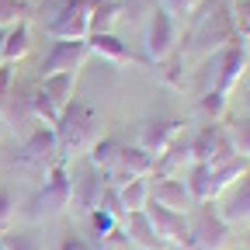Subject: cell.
<instances>
[{"instance_id":"7402d4cb","label":"cell","mask_w":250,"mask_h":250,"mask_svg":"<svg viewBox=\"0 0 250 250\" xmlns=\"http://www.w3.org/2000/svg\"><path fill=\"white\" fill-rule=\"evenodd\" d=\"M233 149L240 156H250V115H240V118H229V125H223Z\"/></svg>"},{"instance_id":"e575fe53","label":"cell","mask_w":250,"mask_h":250,"mask_svg":"<svg viewBox=\"0 0 250 250\" xmlns=\"http://www.w3.org/2000/svg\"><path fill=\"white\" fill-rule=\"evenodd\" d=\"M0 250H4V243H0Z\"/></svg>"},{"instance_id":"f1b7e54d","label":"cell","mask_w":250,"mask_h":250,"mask_svg":"<svg viewBox=\"0 0 250 250\" xmlns=\"http://www.w3.org/2000/svg\"><path fill=\"white\" fill-rule=\"evenodd\" d=\"M59 250H98V247H94L87 236H80V233H73V229H70L66 236L59 240Z\"/></svg>"},{"instance_id":"ac0fdd59","label":"cell","mask_w":250,"mask_h":250,"mask_svg":"<svg viewBox=\"0 0 250 250\" xmlns=\"http://www.w3.org/2000/svg\"><path fill=\"white\" fill-rule=\"evenodd\" d=\"M191 202H212V167L208 164H188V174L181 177Z\"/></svg>"},{"instance_id":"52a82bcc","label":"cell","mask_w":250,"mask_h":250,"mask_svg":"<svg viewBox=\"0 0 250 250\" xmlns=\"http://www.w3.org/2000/svg\"><path fill=\"white\" fill-rule=\"evenodd\" d=\"M143 212L149 215L153 229L164 236L167 247H188V215H184V212H174V208H167V205H160V202H153V198L146 202Z\"/></svg>"},{"instance_id":"83f0119b","label":"cell","mask_w":250,"mask_h":250,"mask_svg":"<svg viewBox=\"0 0 250 250\" xmlns=\"http://www.w3.org/2000/svg\"><path fill=\"white\" fill-rule=\"evenodd\" d=\"M14 215V195H11V188L0 181V229L7 226V219Z\"/></svg>"},{"instance_id":"484cf974","label":"cell","mask_w":250,"mask_h":250,"mask_svg":"<svg viewBox=\"0 0 250 250\" xmlns=\"http://www.w3.org/2000/svg\"><path fill=\"white\" fill-rule=\"evenodd\" d=\"M24 0H0V24H18L21 18H24Z\"/></svg>"},{"instance_id":"277c9868","label":"cell","mask_w":250,"mask_h":250,"mask_svg":"<svg viewBox=\"0 0 250 250\" xmlns=\"http://www.w3.org/2000/svg\"><path fill=\"white\" fill-rule=\"evenodd\" d=\"M18 160H21L24 167H31V170H42V174L52 170V167L62 160L52 125H39V129L24 139V146H21V153H18Z\"/></svg>"},{"instance_id":"4dcf8cb0","label":"cell","mask_w":250,"mask_h":250,"mask_svg":"<svg viewBox=\"0 0 250 250\" xmlns=\"http://www.w3.org/2000/svg\"><path fill=\"white\" fill-rule=\"evenodd\" d=\"M4 35H7V28L0 24V56H4Z\"/></svg>"},{"instance_id":"cb8c5ba5","label":"cell","mask_w":250,"mask_h":250,"mask_svg":"<svg viewBox=\"0 0 250 250\" xmlns=\"http://www.w3.org/2000/svg\"><path fill=\"white\" fill-rule=\"evenodd\" d=\"M202 115H208L212 122H223L226 118V94H219V90H205V98H202Z\"/></svg>"},{"instance_id":"ffe728a7","label":"cell","mask_w":250,"mask_h":250,"mask_svg":"<svg viewBox=\"0 0 250 250\" xmlns=\"http://www.w3.org/2000/svg\"><path fill=\"white\" fill-rule=\"evenodd\" d=\"M118 198H122V205H125V215L146 208V202H149V181H146V177H125V181L118 184Z\"/></svg>"},{"instance_id":"d6986e66","label":"cell","mask_w":250,"mask_h":250,"mask_svg":"<svg viewBox=\"0 0 250 250\" xmlns=\"http://www.w3.org/2000/svg\"><path fill=\"white\" fill-rule=\"evenodd\" d=\"M87 49L98 52V56H104V59H111V62H136V56L125 49V45L111 35V31H94L90 42H87Z\"/></svg>"},{"instance_id":"836d02e7","label":"cell","mask_w":250,"mask_h":250,"mask_svg":"<svg viewBox=\"0 0 250 250\" xmlns=\"http://www.w3.org/2000/svg\"><path fill=\"white\" fill-rule=\"evenodd\" d=\"M129 250H139V247H129Z\"/></svg>"},{"instance_id":"e0dca14e","label":"cell","mask_w":250,"mask_h":250,"mask_svg":"<svg viewBox=\"0 0 250 250\" xmlns=\"http://www.w3.org/2000/svg\"><path fill=\"white\" fill-rule=\"evenodd\" d=\"M118 149H122V143H118L115 136H101V139H94V143H90L87 164H94L104 177H111V170L118 167Z\"/></svg>"},{"instance_id":"30bf717a","label":"cell","mask_w":250,"mask_h":250,"mask_svg":"<svg viewBox=\"0 0 250 250\" xmlns=\"http://www.w3.org/2000/svg\"><path fill=\"white\" fill-rule=\"evenodd\" d=\"M247 59H250V52H247L243 45H229V49H223V56H219V70L212 73V80H215L212 90L229 94V90L240 83V77L247 73Z\"/></svg>"},{"instance_id":"7a4b0ae2","label":"cell","mask_w":250,"mask_h":250,"mask_svg":"<svg viewBox=\"0 0 250 250\" xmlns=\"http://www.w3.org/2000/svg\"><path fill=\"white\" fill-rule=\"evenodd\" d=\"M66 208H70V170H66V160H59L49 170L45 184L28 198L24 215L28 219H49V215H59Z\"/></svg>"},{"instance_id":"8fae6325","label":"cell","mask_w":250,"mask_h":250,"mask_svg":"<svg viewBox=\"0 0 250 250\" xmlns=\"http://www.w3.org/2000/svg\"><path fill=\"white\" fill-rule=\"evenodd\" d=\"M174 42H177V31H174L170 14H167V11H156L153 21H149V31H146L149 59H153V62H164L167 56H174Z\"/></svg>"},{"instance_id":"6da1fadb","label":"cell","mask_w":250,"mask_h":250,"mask_svg":"<svg viewBox=\"0 0 250 250\" xmlns=\"http://www.w3.org/2000/svg\"><path fill=\"white\" fill-rule=\"evenodd\" d=\"M52 132H56V143H59V156L66 160L70 153H77V149H83V146H90L98 139V111H94L87 101L73 98L59 111Z\"/></svg>"},{"instance_id":"9a60e30c","label":"cell","mask_w":250,"mask_h":250,"mask_svg":"<svg viewBox=\"0 0 250 250\" xmlns=\"http://www.w3.org/2000/svg\"><path fill=\"white\" fill-rule=\"evenodd\" d=\"M39 90L49 98V104L56 111H62L70 101H73V90H77V70H66V73H52V77H42Z\"/></svg>"},{"instance_id":"2e32d148","label":"cell","mask_w":250,"mask_h":250,"mask_svg":"<svg viewBox=\"0 0 250 250\" xmlns=\"http://www.w3.org/2000/svg\"><path fill=\"white\" fill-rule=\"evenodd\" d=\"M153 164H156V160H153V156H149L139 143H132V146L122 143V149H118V167H122L125 177H149V174H153ZM125 177H122V181H125ZM122 181H118V184H122Z\"/></svg>"},{"instance_id":"1f68e13d","label":"cell","mask_w":250,"mask_h":250,"mask_svg":"<svg viewBox=\"0 0 250 250\" xmlns=\"http://www.w3.org/2000/svg\"><path fill=\"white\" fill-rule=\"evenodd\" d=\"M177 7H191V0H177Z\"/></svg>"},{"instance_id":"3957f363","label":"cell","mask_w":250,"mask_h":250,"mask_svg":"<svg viewBox=\"0 0 250 250\" xmlns=\"http://www.w3.org/2000/svg\"><path fill=\"white\" fill-rule=\"evenodd\" d=\"M229 226L223 223L215 202H198V208L188 215V247L191 250H226Z\"/></svg>"},{"instance_id":"ba28073f","label":"cell","mask_w":250,"mask_h":250,"mask_svg":"<svg viewBox=\"0 0 250 250\" xmlns=\"http://www.w3.org/2000/svg\"><path fill=\"white\" fill-rule=\"evenodd\" d=\"M177 136H184V122L181 118H146L139 125V146L153 156H160Z\"/></svg>"},{"instance_id":"4fadbf2b","label":"cell","mask_w":250,"mask_h":250,"mask_svg":"<svg viewBox=\"0 0 250 250\" xmlns=\"http://www.w3.org/2000/svg\"><path fill=\"white\" fill-rule=\"evenodd\" d=\"M49 28H52V35H56V39H73V42H83V35L90 31V14H87L80 4L66 0V4H62V11L56 14V21H52Z\"/></svg>"},{"instance_id":"d4e9b609","label":"cell","mask_w":250,"mask_h":250,"mask_svg":"<svg viewBox=\"0 0 250 250\" xmlns=\"http://www.w3.org/2000/svg\"><path fill=\"white\" fill-rule=\"evenodd\" d=\"M98 208H104V212H111L118 223L125 219V205H122V198H118V184H104V191H101V202H98Z\"/></svg>"},{"instance_id":"5bb4252c","label":"cell","mask_w":250,"mask_h":250,"mask_svg":"<svg viewBox=\"0 0 250 250\" xmlns=\"http://www.w3.org/2000/svg\"><path fill=\"white\" fill-rule=\"evenodd\" d=\"M149 198L167 205V208H174V212H184L188 205H191V195H188V188H184L181 177H156L149 184Z\"/></svg>"},{"instance_id":"8992f818","label":"cell","mask_w":250,"mask_h":250,"mask_svg":"<svg viewBox=\"0 0 250 250\" xmlns=\"http://www.w3.org/2000/svg\"><path fill=\"white\" fill-rule=\"evenodd\" d=\"M215 208H219V215H223L226 226L250 223V167L243 170L240 181H233L226 191L215 198Z\"/></svg>"},{"instance_id":"d590c367","label":"cell","mask_w":250,"mask_h":250,"mask_svg":"<svg viewBox=\"0 0 250 250\" xmlns=\"http://www.w3.org/2000/svg\"><path fill=\"white\" fill-rule=\"evenodd\" d=\"M247 101H250V94H247Z\"/></svg>"},{"instance_id":"f546056e","label":"cell","mask_w":250,"mask_h":250,"mask_svg":"<svg viewBox=\"0 0 250 250\" xmlns=\"http://www.w3.org/2000/svg\"><path fill=\"white\" fill-rule=\"evenodd\" d=\"M236 28L250 39V0H236Z\"/></svg>"},{"instance_id":"9c48e42d","label":"cell","mask_w":250,"mask_h":250,"mask_svg":"<svg viewBox=\"0 0 250 250\" xmlns=\"http://www.w3.org/2000/svg\"><path fill=\"white\" fill-rule=\"evenodd\" d=\"M87 42H73V39H59L49 56L42 59V77H52V73H66V70H80L83 59H87Z\"/></svg>"},{"instance_id":"7c38bea8","label":"cell","mask_w":250,"mask_h":250,"mask_svg":"<svg viewBox=\"0 0 250 250\" xmlns=\"http://www.w3.org/2000/svg\"><path fill=\"white\" fill-rule=\"evenodd\" d=\"M122 229H125V236H129V247H139V250H167L164 236L153 229L149 215H146L143 208L125 215V219H122Z\"/></svg>"},{"instance_id":"4316f807","label":"cell","mask_w":250,"mask_h":250,"mask_svg":"<svg viewBox=\"0 0 250 250\" xmlns=\"http://www.w3.org/2000/svg\"><path fill=\"white\" fill-rule=\"evenodd\" d=\"M87 219H90V229H94V236H104L118 219L111 215V212H104V208H94V212H87Z\"/></svg>"},{"instance_id":"44dd1931","label":"cell","mask_w":250,"mask_h":250,"mask_svg":"<svg viewBox=\"0 0 250 250\" xmlns=\"http://www.w3.org/2000/svg\"><path fill=\"white\" fill-rule=\"evenodd\" d=\"M28 45H31V35H28V24L18 21L7 28V35H4V56H0V62H18L28 56Z\"/></svg>"},{"instance_id":"603a6c76","label":"cell","mask_w":250,"mask_h":250,"mask_svg":"<svg viewBox=\"0 0 250 250\" xmlns=\"http://www.w3.org/2000/svg\"><path fill=\"white\" fill-rule=\"evenodd\" d=\"M0 243H4V250H42V240L31 229H4Z\"/></svg>"},{"instance_id":"d6a6232c","label":"cell","mask_w":250,"mask_h":250,"mask_svg":"<svg viewBox=\"0 0 250 250\" xmlns=\"http://www.w3.org/2000/svg\"><path fill=\"white\" fill-rule=\"evenodd\" d=\"M0 125H4V108H0Z\"/></svg>"},{"instance_id":"5b68a950","label":"cell","mask_w":250,"mask_h":250,"mask_svg":"<svg viewBox=\"0 0 250 250\" xmlns=\"http://www.w3.org/2000/svg\"><path fill=\"white\" fill-rule=\"evenodd\" d=\"M104 184H108V177H104L98 167H94V164H83V167H80V174H77V177H70V202L77 205V212H80V215H87V212L98 208Z\"/></svg>"}]
</instances>
